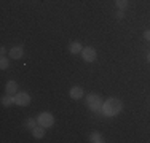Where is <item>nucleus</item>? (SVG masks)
Masks as SVG:
<instances>
[{"label": "nucleus", "instance_id": "obj_1", "mask_svg": "<svg viewBox=\"0 0 150 143\" xmlns=\"http://www.w3.org/2000/svg\"><path fill=\"white\" fill-rule=\"evenodd\" d=\"M121 108H123V105H121V102L118 99L115 97H110L109 100H105L104 102V107H102V113L107 114V116H117Z\"/></svg>", "mask_w": 150, "mask_h": 143}, {"label": "nucleus", "instance_id": "obj_17", "mask_svg": "<svg viewBox=\"0 0 150 143\" xmlns=\"http://www.w3.org/2000/svg\"><path fill=\"white\" fill-rule=\"evenodd\" d=\"M123 16H125V14H123V10H120V13L117 14V18H118V19H121V18H123Z\"/></svg>", "mask_w": 150, "mask_h": 143}, {"label": "nucleus", "instance_id": "obj_12", "mask_svg": "<svg viewBox=\"0 0 150 143\" xmlns=\"http://www.w3.org/2000/svg\"><path fill=\"white\" fill-rule=\"evenodd\" d=\"M81 45L78 41H74V43H70V46H69V51L72 53V54H78V53H81Z\"/></svg>", "mask_w": 150, "mask_h": 143}, {"label": "nucleus", "instance_id": "obj_13", "mask_svg": "<svg viewBox=\"0 0 150 143\" xmlns=\"http://www.w3.org/2000/svg\"><path fill=\"white\" fill-rule=\"evenodd\" d=\"M37 124H38V121H35L34 118H27L26 119V127L30 129V130H34V129L37 127Z\"/></svg>", "mask_w": 150, "mask_h": 143}, {"label": "nucleus", "instance_id": "obj_14", "mask_svg": "<svg viewBox=\"0 0 150 143\" xmlns=\"http://www.w3.org/2000/svg\"><path fill=\"white\" fill-rule=\"evenodd\" d=\"M115 5L118 6L120 10H126V6H128V0H115Z\"/></svg>", "mask_w": 150, "mask_h": 143}, {"label": "nucleus", "instance_id": "obj_6", "mask_svg": "<svg viewBox=\"0 0 150 143\" xmlns=\"http://www.w3.org/2000/svg\"><path fill=\"white\" fill-rule=\"evenodd\" d=\"M23 56H24L23 46H13V48L10 49V57H11V59H21Z\"/></svg>", "mask_w": 150, "mask_h": 143}, {"label": "nucleus", "instance_id": "obj_9", "mask_svg": "<svg viewBox=\"0 0 150 143\" xmlns=\"http://www.w3.org/2000/svg\"><path fill=\"white\" fill-rule=\"evenodd\" d=\"M32 135H34L35 138H43L45 137V127L38 124V127H35L34 130H32Z\"/></svg>", "mask_w": 150, "mask_h": 143}, {"label": "nucleus", "instance_id": "obj_11", "mask_svg": "<svg viewBox=\"0 0 150 143\" xmlns=\"http://www.w3.org/2000/svg\"><path fill=\"white\" fill-rule=\"evenodd\" d=\"M90 142L91 143H102V142H105V140H104V137H102L99 132H93V134L90 135Z\"/></svg>", "mask_w": 150, "mask_h": 143}, {"label": "nucleus", "instance_id": "obj_19", "mask_svg": "<svg viewBox=\"0 0 150 143\" xmlns=\"http://www.w3.org/2000/svg\"><path fill=\"white\" fill-rule=\"evenodd\" d=\"M147 60H149V62H150V54H149V56H147Z\"/></svg>", "mask_w": 150, "mask_h": 143}, {"label": "nucleus", "instance_id": "obj_2", "mask_svg": "<svg viewBox=\"0 0 150 143\" xmlns=\"http://www.w3.org/2000/svg\"><path fill=\"white\" fill-rule=\"evenodd\" d=\"M86 105L91 111L94 113H101L102 111V107H104V102H102L101 95L98 94H88L86 95Z\"/></svg>", "mask_w": 150, "mask_h": 143}, {"label": "nucleus", "instance_id": "obj_5", "mask_svg": "<svg viewBox=\"0 0 150 143\" xmlns=\"http://www.w3.org/2000/svg\"><path fill=\"white\" fill-rule=\"evenodd\" d=\"M15 102H16V105H19V107H27L30 103V95L27 94V92H18L15 95Z\"/></svg>", "mask_w": 150, "mask_h": 143}, {"label": "nucleus", "instance_id": "obj_18", "mask_svg": "<svg viewBox=\"0 0 150 143\" xmlns=\"http://www.w3.org/2000/svg\"><path fill=\"white\" fill-rule=\"evenodd\" d=\"M5 53H6V49L2 46V48H0V54H2V56H5Z\"/></svg>", "mask_w": 150, "mask_h": 143}, {"label": "nucleus", "instance_id": "obj_16", "mask_svg": "<svg viewBox=\"0 0 150 143\" xmlns=\"http://www.w3.org/2000/svg\"><path fill=\"white\" fill-rule=\"evenodd\" d=\"M144 38L150 41V30H145V32H144Z\"/></svg>", "mask_w": 150, "mask_h": 143}, {"label": "nucleus", "instance_id": "obj_7", "mask_svg": "<svg viewBox=\"0 0 150 143\" xmlns=\"http://www.w3.org/2000/svg\"><path fill=\"white\" fill-rule=\"evenodd\" d=\"M69 95H70L72 99L78 100V99H81V97H83V89H81L80 86H74V88H70Z\"/></svg>", "mask_w": 150, "mask_h": 143}, {"label": "nucleus", "instance_id": "obj_8", "mask_svg": "<svg viewBox=\"0 0 150 143\" xmlns=\"http://www.w3.org/2000/svg\"><path fill=\"white\" fill-rule=\"evenodd\" d=\"M5 91H6V94H16V91H18V83L16 81H8V83L5 84Z\"/></svg>", "mask_w": 150, "mask_h": 143}, {"label": "nucleus", "instance_id": "obj_3", "mask_svg": "<svg viewBox=\"0 0 150 143\" xmlns=\"http://www.w3.org/2000/svg\"><path fill=\"white\" fill-rule=\"evenodd\" d=\"M37 121H38V124H40V126H43L45 129H50L53 124H54V118H53V114L48 113V111L40 113V116L37 118Z\"/></svg>", "mask_w": 150, "mask_h": 143}, {"label": "nucleus", "instance_id": "obj_15", "mask_svg": "<svg viewBox=\"0 0 150 143\" xmlns=\"http://www.w3.org/2000/svg\"><path fill=\"white\" fill-rule=\"evenodd\" d=\"M8 65H10V60L6 59L5 56H2V60H0V69H2V70H6V69H8Z\"/></svg>", "mask_w": 150, "mask_h": 143}, {"label": "nucleus", "instance_id": "obj_10", "mask_svg": "<svg viewBox=\"0 0 150 143\" xmlns=\"http://www.w3.org/2000/svg\"><path fill=\"white\" fill-rule=\"evenodd\" d=\"M13 103H16V102H15V97H11V94H6L2 97V105L3 107H11Z\"/></svg>", "mask_w": 150, "mask_h": 143}, {"label": "nucleus", "instance_id": "obj_4", "mask_svg": "<svg viewBox=\"0 0 150 143\" xmlns=\"http://www.w3.org/2000/svg\"><path fill=\"white\" fill-rule=\"evenodd\" d=\"M81 57H83L85 62H94L98 54H96V49L91 48V46H86V48L81 49Z\"/></svg>", "mask_w": 150, "mask_h": 143}]
</instances>
